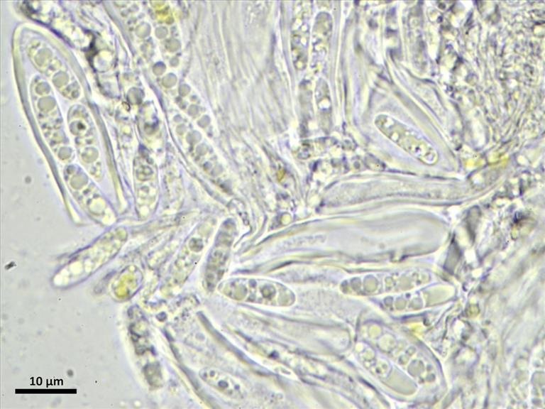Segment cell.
Returning a JSON list of instances; mask_svg holds the SVG:
<instances>
[{
  "label": "cell",
  "instance_id": "cell-1",
  "mask_svg": "<svg viewBox=\"0 0 545 409\" xmlns=\"http://www.w3.org/2000/svg\"><path fill=\"white\" fill-rule=\"evenodd\" d=\"M200 377L209 386L232 398L243 396L241 385L230 375L212 368H205L200 371Z\"/></svg>",
  "mask_w": 545,
  "mask_h": 409
}]
</instances>
